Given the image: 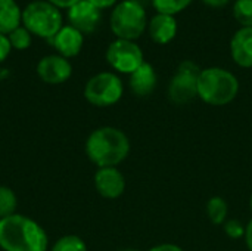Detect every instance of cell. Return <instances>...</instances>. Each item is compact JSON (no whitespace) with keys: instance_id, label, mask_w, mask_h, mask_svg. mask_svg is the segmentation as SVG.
I'll return each instance as SVG.
<instances>
[{"instance_id":"obj_19","label":"cell","mask_w":252,"mask_h":251,"mask_svg":"<svg viewBox=\"0 0 252 251\" xmlns=\"http://www.w3.org/2000/svg\"><path fill=\"white\" fill-rule=\"evenodd\" d=\"M193 0H151L152 6L157 9L158 13L165 15H176L182 10H185Z\"/></svg>"},{"instance_id":"obj_3","label":"cell","mask_w":252,"mask_h":251,"mask_svg":"<svg viewBox=\"0 0 252 251\" xmlns=\"http://www.w3.org/2000/svg\"><path fill=\"white\" fill-rule=\"evenodd\" d=\"M238 92L239 81L236 75L224 68H205L198 77V98L208 105H227L238 96Z\"/></svg>"},{"instance_id":"obj_28","label":"cell","mask_w":252,"mask_h":251,"mask_svg":"<svg viewBox=\"0 0 252 251\" xmlns=\"http://www.w3.org/2000/svg\"><path fill=\"white\" fill-rule=\"evenodd\" d=\"M245 241H247V247L250 249V251H252V219L245 226Z\"/></svg>"},{"instance_id":"obj_18","label":"cell","mask_w":252,"mask_h":251,"mask_svg":"<svg viewBox=\"0 0 252 251\" xmlns=\"http://www.w3.org/2000/svg\"><path fill=\"white\" fill-rule=\"evenodd\" d=\"M16 207H18V198L15 192L7 186L0 185V220L15 215Z\"/></svg>"},{"instance_id":"obj_2","label":"cell","mask_w":252,"mask_h":251,"mask_svg":"<svg viewBox=\"0 0 252 251\" xmlns=\"http://www.w3.org/2000/svg\"><path fill=\"white\" fill-rule=\"evenodd\" d=\"M128 152L130 141L126 133L117 127H99L93 130L86 141V154L99 169L118 166L127 158Z\"/></svg>"},{"instance_id":"obj_13","label":"cell","mask_w":252,"mask_h":251,"mask_svg":"<svg viewBox=\"0 0 252 251\" xmlns=\"http://www.w3.org/2000/svg\"><path fill=\"white\" fill-rule=\"evenodd\" d=\"M230 53L233 61L242 68L252 67V27L239 28L230 41Z\"/></svg>"},{"instance_id":"obj_7","label":"cell","mask_w":252,"mask_h":251,"mask_svg":"<svg viewBox=\"0 0 252 251\" xmlns=\"http://www.w3.org/2000/svg\"><path fill=\"white\" fill-rule=\"evenodd\" d=\"M201 68L192 61H183L168 86V98L177 104L183 105L193 101L198 96V77Z\"/></svg>"},{"instance_id":"obj_31","label":"cell","mask_w":252,"mask_h":251,"mask_svg":"<svg viewBox=\"0 0 252 251\" xmlns=\"http://www.w3.org/2000/svg\"><path fill=\"white\" fill-rule=\"evenodd\" d=\"M121 251H137V250H121Z\"/></svg>"},{"instance_id":"obj_11","label":"cell","mask_w":252,"mask_h":251,"mask_svg":"<svg viewBox=\"0 0 252 251\" xmlns=\"http://www.w3.org/2000/svg\"><path fill=\"white\" fill-rule=\"evenodd\" d=\"M96 191L108 200L121 197L126 191V179L117 167H102L94 175Z\"/></svg>"},{"instance_id":"obj_25","label":"cell","mask_w":252,"mask_h":251,"mask_svg":"<svg viewBox=\"0 0 252 251\" xmlns=\"http://www.w3.org/2000/svg\"><path fill=\"white\" fill-rule=\"evenodd\" d=\"M49 3H52L53 6H56L58 9L59 7H71V6H74L75 3H78L80 0H47Z\"/></svg>"},{"instance_id":"obj_5","label":"cell","mask_w":252,"mask_h":251,"mask_svg":"<svg viewBox=\"0 0 252 251\" xmlns=\"http://www.w3.org/2000/svg\"><path fill=\"white\" fill-rule=\"evenodd\" d=\"M109 24L118 38L134 41L146 28V10L134 0H123L114 7Z\"/></svg>"},{"instance_id":"obj_27","label":"cell","mask_w":252,"mask_h":251,"mask_svg":"<svg viewBox=\"0 0 252 251\" xmlns=\"http://www.w3.org/2000/svg\"><path fill=\"white\" fill-rule=\"evenodd\" d=\"M92 4H94L97 9H106V7H111L117 3V0H89Z\"/></svg>"},{"instance_id":"obj_24","label":"cell","mask_w":252,"mask_h":251,"mask_svg":"<svg viewBox=\"0 0 252 251\" xmlns=\"http://www.w3.org/2000/svg\"><path fill=\"white\" fill-rule=\"evenodd\" d=\"M10 41H9V37L4 36V34H0V62H3L9 55H10Z\"/></svg>"},{"instance_id":"obj_21","label":"cell","mask_w":252,"mask_h":251,"mask_svg":"<svg viewBox=\"0 0 252 251\" xmlns=\"http://www.w3.org/2000/svg\"><path fill=\"white\" fill-rule=\"evenodd\" d=\"M52 251H87V246L77 235H65L55 243Z\"/></svg>"},{"instance_id":"obj_22","label":"cell","mask_w":252,"mask_h":251,"mask_svg":"<svg viewBox=\"0 0 252 251\" xmlns=\"http://www.w3.org/2000/svg\"><path fill=\"white\" fill-rule=\"evenodd\" d=\"M7 37H9L10 46L16 50H25L31 46V33L24 25L13 30Z\"/></svg>"},{"instance_id":"obj_16","label":"cell","mask_w":252,"mask_h":251,"mask_svg":"<svg viewBox=\"0 0 252 251\" xmlns=\"http://www.w3.org/2000/svg\"><path fill=\"white\" fill-rule=\"evenodd\" d=\"M22 12L15 0H0V34L9 36L21 27Z\"/></svg>"},{"instance_id":"obj_9","label":"cell","mask_w":252,"mask_h":251,"mask_svg":"<svg viewBox=\"0 0 252 251\" xmlns=\"http://www.w3.org/2000/svg\"><path fill=\"white\" fill-rule=\"evenodd\" d=\"M37 74L47 84H62L71 77L72 65L61 55H49L38 61Z\"/></svg>"},{"instance_id":"obj_15","label":"cell","mask_w":252,"mask_h":251,"mask_svg":"<svg viewBox=\"0 0 252 251\" xmlns=\"http://www.w3.org/2000/svg\"><path fill=\"white\" fill-rule=\"evenodd\" d=\"M157 71L149 62H143L134 72L130 74V89L137 96H149L157 87Z\"/></svg>"},{"instance_id":"obj_30","label":"cell","mask_w":252,"mask_h":251,"mask_svg":"<svg viewBox=\"0 0 252 251\" xmlns=\"http://www.w3.org/2000/svg\"><path fill=\"white\" fill-rule=\"evenodd\" d=\"M250 207H251V210H252V195H251V200H250Z\"/></svg>"},{"instance_id":"obj_8","label":"cell","mask_w":252,"mask_h":251,"mask_svg":"<svg viewBox=\"0 0 252 251\" xmlns=\"http://www.w3.org/2000/svg\"><path fill=\"white\" fill-rule=\"evenodd\" d=\"M106 61L115 71L123 74L134 72L145 62L142 49L134 41L121 38H117L108 46Z\"/></svg>"},{"instance_id":"obj_10","label":"cell","mask_w":252,"mask_h":251,"mask_svg":"<svg viewBox=\"0 0 252 251\" xmlns=\"http://www.w3.org/2000/svg\"><path fill=\"white\" fill-rule=\"evenodd\" d=\"M69 25L77 28L83 34H90L100 22V9L92 4L89 0H80L68 9Z\"/></svg>"},{"instance_id":"obj_6","label":"cell","mask_w":252,"mask_h":251,"mask_svg":"<svg viewBox=\"0 0 252 251\" xmlns=\"http://www.w3.org/2000/svg\"><path fill=\"white\" fill-rule=\"evenodd\" d=\"M124 86L114 72H99L93 75L84 87V98L94 107H111L123 98Z\"/></svg>"},{"instance_id":"obj_1","label":"cell","mask_w":252,"mask_h":251,"mask_svg":"<svg viewBox=\"0 0 252 251\" xmlns=\"http://www.w3.org/2000/svg\"><path fill=\"white\" fill-rule=\"evenodd\" d=\"M47 234L32 219L12 215L0 220V249L3 251H46Z\"/></svg>"},{"instance_id":"obj_17","label":"cell","mask_w":252,"mask_h":251,"mask_svg":"<svg viewBox=\"0 0 252 251\" xmlns=\"http://www.w3.org/2000/svg\"><path fill=\"white\" fill-rule=\"evenodd\" d=\"M227 212H229V206L226 200L221 197H213L207 203V213L214 225H224L227 219Z\"/></svg>"},{"instance_id":"obj_29","label":"cell","mask_w":252,"mask_h":251,"mask_svg":"<svg viewBox=\"0 0 252 251\" xmlns=\"http://www.w3.org/2000/svg\"><path fill=\"white\" fill-rule=\"evenodd\" d=\"M210 7H224L230 0H202Z\"/></svg>"},{"instance_id":"obj_4","label":"cell","mask_w":252,"mask_h":251,"mask_svg":"<svg viewBox=\"0 0 252 251\" xmlns=\"http://www.w3.org/2000/svg\"><path fill=\"white\" fill-rule=\"evenodd\" d=\"M22 25L34 36L53 38L62 25L61 10L47 0H34L22 10Z\"/></svg>"},{"instance_id":"obj_26","label":"cell","mask_w":252,"mask_h":251,"mask_svg":"<svg viewBox=\"0 0 252 251\" xmlns=\"http://www.w3.org/2000/svg\"><path fill=\"white\" fill-rule=\"evenodd\" d=\"M149 251H183L179 246L176 244H159V246H155L152 247Z\"/></svg>"},{"instance_id":"obj_12","label":"cell","mask_w":252,"mask_h":251,"mask_svg":"<svg viewBox=\"0 0 252 251\" xmlns=\"http://www.w3.org/2000/svg\"><path fill=\"white\" fill-rule=\"evenodd\" d=\"M50 41L58 50V53L68 59V58L77 56L81 52L84 36L72 25H63L58 31V34L53 38H50Z\"/></svg>"},{"instance_id":"obj_23","label":"cell","mask_w":252,"mask_h":251,"mask_svg":"<svg viewBox=\"0 0 252 251\" xmlns=\"http://www.w3.org/2000/svg\"><path fill=\"white\" fill-rule=\"evenodd\" d=\"M223 228H224L226 235H229L232 240H238L241 237H245V226L239 220H236V219L226 220Z\"/></svg>"},{"instance_id":"obj_20","label":"cell","mask_w":252,"mask_h":251,"mask_svg":"<svg viewBox=\"0 0 252 251\" xmlns=\"http://www.w3.org/2000/svg\"><path fill=\"white\" fill-rule=\"evenodd\" d=\"M233 16L242 27H252V0H236Z\"/></svg>"},{"instance_id":"obj_14","label":"cell","mask_w":252,"mask_h":251,"mask_svg":"<svg viewBox=\"0 0 252 251\" xmlns=\"http://www.w3.org/2000/svg\"><path fill=\"white\" fill-rule=\"evenodd\" d=\"M151 38L158 44L170 43L177 34V21L173 15L157 13L148 25Z\"/></svg>"}]
</instances>
